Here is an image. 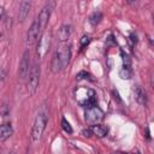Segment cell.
<instances>
[{"label": "cell", "instance_id": "6da1fadb", "mask_svg": "<svg viewBox=\"0 0 154 154\" xmlns=\"http://www.w3.org/2000/svg\"><path fill=\"white\" fill-rule=\"evenodd\" d=\"M75 96L76 100L78 102L79 106L85 107V108H90L93 106H96L97 99H96V94L93 89L88 88V87H79L75 90Z\"/></svg>", "mask_w": 154, "mask_h": 154}, {"label": "cell", "instance_id": "7a4b0ae2", "mask_svg": "<svg viewBox=\"0 0 154 154\" xmlns=\"http://www.w3.org/2000/svg\"><path fill=\"white\" fill-rule=\"evenodd\" d=\"M48 123V117L46 113L43 112H40L35 120H34V124H32V128H31V134H30V137H31V141L32 143H37L41 137H42V134L46 129V125Z\"/></svg>", "mask_w": 154, "mask_h": 154}, {"label": "cell", "instance_id": "3957f363", "mask_svg": "<svg viewBox=\"0 0 154 154\" xmlns=\"http://www.w3.org/2000/svg\"><path fill=\"white\" fill-rule=\"evenodd\" d=\"M52 42V35L51 32H42L37 38V47H36V54L38 59H43L46 54L48 53L51 48Z\"/></svg>", "mask_w": 154, "mask_h": 154}, {"label": "cell", "instance_id": "277c9868", "mask_svg": "<svg viewBox=\"0 0 154 154\" xmlns=\"http://www.w3.org/2000/svg\"><path fill=\"white\" fill-rule=\"evenodd\" d=\"M40 84V66L38 65H32V67L30 69L29 72V78H28V83H26V89L30 96L35 95L37 88Z\"/></svg>", "mask_w": 154, "mask_h": 154}, {"label": "cell", "instance_id": "5b68a950", "mask_svg": "<svg viewBox=\"0 0 154 154\" xmlns=\"http://www.w3.org/2000/svg\"><path fill=\"white\" fill-rule=\"evenodd\" d=\"M84 119H85V122H87L90 126L96 125V124H99V123L103 119V112H102V109H101L100 107L93 106V107L85 109Z\"/></svg>", "mask_w": 154, "mask_h": 154}, {"label": "cell", "instance_id": "8992f818", "mask_svg": "<svg viewBox=\"0 0 154 154\" xmlns=\"http://www.w3.org/2000/svg\"><path fill=\"white\" fill-rule=\"evenodd\" d=\"M54 7V2H47L42 10L40 11L38 13V17H37V22H38V25H40V31L41 34L43 32L45 28L47 26L48 24V20H49V17H51V13H52V10Z\"/></svg>", "mask_w": 154, "mask_h": 154}, {"label": "cell", "instance_id": "52a82bcc", "mask_svg": "<svg viewBox=\"0 0 154 154\" xmlns=\"http://www.w3.org/2000/svg\"><path fill=\"white\" fill-rule=\"evenodd\" d=\"M29 69H30V53L26 49L22 55L19 67H18V76L20 79H24L29 75Z\"/></svg>", "mask_w": 154, "mask_h": 154}, {"label": "cell", "instance_id": "ba28073f", "mask_svg": "<svg viewBox=\"0 0 154 154\" xmlns=\"http://www.w3.org/2000/svg\"><path fill=\"white\" fill-rule=\"evenodd\" d=\"M40 35H41L40 25H38L37 18H36V19L31 23V25H30V28H29V30H28V32H26V43H28L29 46L34 45V43L37 41V38H38Z\"/></svg>", "mask_w": 154, "mask_h": 154}, {"label": "cell", "instance_id": "9c48e42d", "mask_svg": "<svg viewBox=\"0 0 154 154\" xmlns=\"http://www.w3.org/2000/svg\"><path fill=\"white\" fill-rule=\"evenodd\" d=\"M58 52H59V55H60L63 69H65L69 65L70 59H71V47L70 46H63L58 49Z\"/></svg>", "mask_w": 154, "mask_h": 154}, {"label": "cell", "instance_id": "30bf717a", "mask_svg": "<svg viewBox=\"0 0 154 154\" xmlns=\"http://www.w3.org/2000/svg\"><path fill=\"white\" fill-rule=\"evenodd\" d=\"M72 34V25L70 24H63L58 30V40L60 42H65L70 38Z\"/></svg>", "mask_w": 154, "mask_h": 154}, {"label": "cell", "instance_id": "8fae6325", "mask_svg": "<svg viewBox=\"0 0 154 154\" xmlns=\"http://www.w3.org/2000/svg\"><path fill=\"white\" fill-rule=\"evenodd\" d=\"M134 96H135V100L141 105V106H146L147 102H148V97H147V93L140 87V85H136L135 89H134Z\"/></svg>", "mask_w": 154, "mask_h": 154}, {"label": "cell", "instance_id": "7c38bea8", "mask_svg": "<svg viewBox=\"0 0 154 154\" xmlns=\"http://www.w3.org/2000/svg\"><path fill=\"white\" fill-rule=\"evenodd\" d=\"M63 69V64H61V60H60V55H59V52L58 49L54 52L53 57H52V60H51V71L53 73H58L60 72Z\"/></svg>", "mask_w": 154, "mask_h": 154}, {"label": "cell", "instance_id": "4fadbf2b", "mask_svg": "<svg viewBox=\"0 0 154 154\" xmlns=\"http://www.w3.org/2000/svg\"><path fill=\"white\" fill-rule=\"evenodd\" d=\"M30 7H31V2H30V1H22V2L19 4L18 19H19L20 22H23V20L28 17V14H29V12H30Z\"/></svg>", "mask_w": 154, "mask_h": 154}, {"label": "cell", "instance_id": "5bb4252c", "mask_svg": "<svg viewBox=\"0 0 154 154\" xmlns=\"http://www.w3.org/2000/svg\"><path fill=\"white\" fill-rule=\"evenodd\" d=\"M13 134V128L11 124H1L0 125V142L6 141Z\"/></svg>", "mask_w": 154, "mask_h": 154}, {"label": "cell", "instance_id": "9a60e30c", "mask_svg": "<svg viewBox=\"0 0 154 154\" xmlns=\"http://www.w3.org/2000/svg\"><path fill=\"white\" fill-rule=\"evenodd\" d=\"M90 130H91V134L99 138H102V137L107 136V134H108V129L101 124H96V125L90 126Z\"/></svg>", "mask_w": 154, "mask_h": 154}, {"label": "cell", "instance_id": "2e32d148", "mask_svg": "<svg viewBox=\"0 0 154 154\" xmlns=\"http://www.w3.org/2000/svg\"><path fill=\"white\" fill-rule=\"evenodd\" d=\"M101 19H102V13H101L100 11H95V12H93V13L90 14V17H89V23H90L93 26H95V25H97V24L101 22Z\"/></svg>", "mask_w": 154, "mask_h": 154}, {"label": "cell", "instance_id": "e0dca14e", "mask_svg": "<svg viewBox=\"0 0 154 154\" xmlns=\"http://www.w3.org/2000/svg\"><path fill=\"white\" fill-rule=\"evenodd\" d=\"M131 75H132V72H131L130 66H124V67L120 70V72H119V76H120L123 79H129V78H131Z\"/></svg>", "mask_w": 154, "mask_h": 154}, {"label": "cell", "instance_id": "ac0fdd59", "mask_svg": "<svg viewBox=\"0 0 154 154\" xmlns=\"http://www.w3.org/2000/svg\"><path fill=\"white\" fill-rule=\"evenodd\" d=\"M61 128H63V130H64L65 132H67V134H72V128H71L70 123H69L65 118L61 119Z\"/></svg>", "mask_w": 154, "mask_h": 154}, {"label": "cell", "instance_id": "d6986e66", "mask_svg": "<svg viewBox=\"0 0 154 154\" xmlns=\"http://www.w3.org/2000/svg\"><path fill=\"white\" fill-rule=\"evenodd\" d=\"M90 42V35H83L82 38H81V49H83L85 46H88Z\"/></svg>", "mask_w": 154, "mask_h": 154}, {"label": "cell", "instance_id": "ffe728a7", "mask_svg": "<svg viewBox=\"0 0 154 154\" xmlns=\"http://www.w3.org/2000/svg\"><path fill=\"white\" fill-rule=\"evenodd\" d=\"M76 77H77V79H91V78H90L91 76H90L88 72H85V71H81V72H78Z\"/></svg>", "mask_w": 154, "mask_h": 154}, {"label": "cell", "instance_id": "44dd1931", "mask_svg": "<svg viewBox=\"0 0 154 154\" xmlns=\"http://www.w3.org/2000/svg\"><path fill=\"white\" fill-rule=\"evenodd\" d=\"M0 114L1 116H4V117H6V116H8L10 114V106L8 105H2L1 107H0Z\"/></svg>", "mask_w": 154, "mask_h": 154}, {"label": "cell", "instance_id": "7402d4cb", "mask_svg": "<svg viewBox=\"0 0 154 154\" xmlns=\"http://www.w3.org/2000/svg\"><path fill=\"white\" fill-rule=\"evenodd\" d=\"M83 135H84V136H88V137H89V136H91L93 134H91L90 128H89V129H87V130H84V131H83Z\"/></svg>", "mask_w": 154, "mask_h": 154}, {"label": "cell", "instance_id": "603a6c76", "mask_svg": "<svg viewBox=\"0 0 154 154\" xmlns=\"http://www.w3.org/2000/svg\"><path fill=\"white\" fill-rule=\"evenodd\" d=\"M4 16H5V10H4V7L0 6V20L4 18Z\"/></svg>", "mask_w": 154, "mask_h": 154}, {"label": "cell", "instance_id": "cb8c5ba5", "mask_svg": "<svg viewBox=\"0 0 154 154\" xmlns=\"http://www.w3.org/2000/svg\"><path fill=\"white\" fill-rule=\"evenodd\" d=\"M118 154H128V153H118Z\"/></svg>", "mask_w": 154, "mask_h": 154}, {"label": "cell", "instance_id": "d4e9b609", "mask_svg": "<svg viewBox=\"0 0 154 154\" xmlns=\"http://www.w3.org/2000/svg\"><path fill=\"white\" fill-rule=\"evenodd\" d=\"M10 154H16V153H14V152H11V153H10Z\"/></svg>", "mask_w": 154, "mask_h": 154}, {"label": "cell", "instance_id": "484cf974", "mask_svg": "<svg viewBox=\"0 0 154 154\" xmlns=\"http://www.w3.org/2000/svg\"><path fill=\"white\" fill-rule=\"evenodd\" d=\"M0 38H1V35H0Z\"/></svg>", "mask_w": 154, "mask_h": 154}]
</instances>
